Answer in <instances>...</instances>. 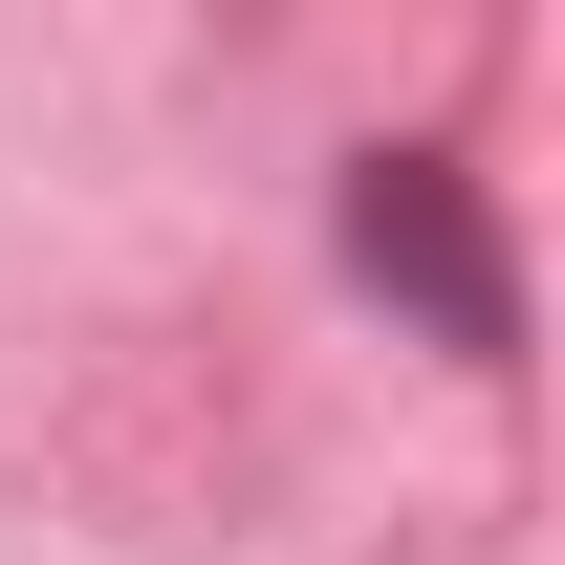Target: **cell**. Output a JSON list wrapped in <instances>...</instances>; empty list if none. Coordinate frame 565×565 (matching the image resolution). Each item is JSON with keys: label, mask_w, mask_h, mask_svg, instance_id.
I'll list each match as a JSON object with an SVG mask.
<instances>
[{"label": "cell", "mask_w": 565, "mask_h": 565, "mask_svg": "<svg viewBox=\"0 0 565 565\" xmlns=\"http://www.w3.org/2000/svg\"><path fill=\"white\" fill-rule=\"evenodd\" d=\"M349 262L392 282L457 370H522V262H500V217H479L457 152H370V174H349Z\"/></svg>", "instance_id": "1"}]
</instances>
